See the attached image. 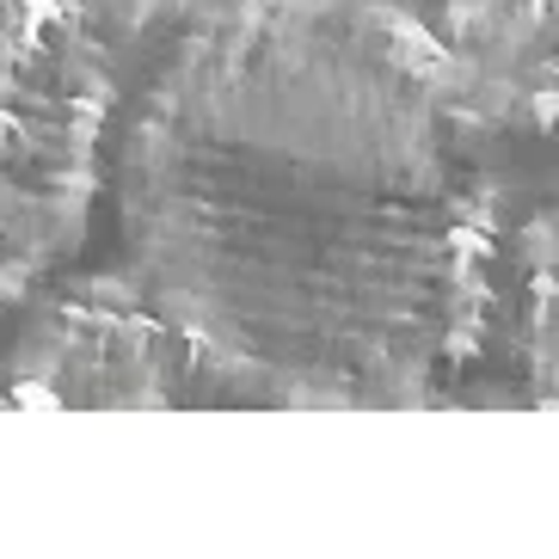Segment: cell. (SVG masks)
Segmentation results:
<instances>
[{"instance_id":"cell-1","label":"cell","mask_w":559,"mask_h":559,"mask_svg":"<svg viewBox=\"0 0 559 559\" xmlns=\"http://www.w3.org/2000/svg\"><path fill=\"white\" fill-rule=\"evenodd\" d=\"M406 0H215L123 130V259L210 400L412 412L498 308V191Z\"/></svg>"},{"instance_id":"cell-2","label":"cell","mask_w":559,"mask_h":559,"mask_svg":"<svg viewBox=\"0 0 559 559\" xmlns=\"http://www.w3.org/2000/svg\"><path fill=\"white\" fill-rule=\"evenodd\" d=\"M93 0H0V313L93 228L111 44Z\"/></svg>"},{"instance_id":"cell-3","label":"cell","mask_w":559,"mask_h":559,"mask_svg":"<svg viewBox=\"0 0 559 559\" xmlns=\"http://www.w3.org/2000/svg\"><path fill=\"white\" fill-rule=\"evenodd\" d=\"M0 381L13 406L50 412H166L210 400L179 326L135 271L68 283L19 338Z\"/></svg>"},{"instance_id":"cell-4","label":"cell","mask_w":559,"mask_h":559,"mask_svg":"<svg viewBox=\"0 0 559 559\" xmlns=\"http://www.w3.org/2000/svg\"><path fill=\"white\" fill-rule=\"evenodd\" d=\"M430 32L486 142L559 135V0H443Z\"/></svg>"},{"instance_id":"cell-5","label":"cell","mask_w":559,"mask_h":559,"mask_svg":"<svg viewBox=\"0 0 559 559\" xmlns=\"http://www.w3.org/2000/svg\"><path fill=\"white\" fill-rule=\"evenodd\" d=\"M516 362L523 394L559 406V179L516 234Z\"/></svg>"},{"instance_id":"cell-6","label":"cell","mask_w":559,"mask_h":559,"mask_svg":"<svg viewBox=\"0 0 559 559\" xmlns=\"http://www.w3.org/2000/svg\"><path fill=\"white\" fill-rule=\"evenodd\" d=\"M105 19V32H123V37H148L160 32V25H191V19H203L215 7V0H93Z\"/></svg>"},{"instance_id":"cell-7","label":"cell","mask_w":559,"mask_h":559,"mask_svg":"<svg viewBox=\"0 0 559 559\" xmlns=\"http://www.w3.org/2000/svg\"><path fill=\"white\" fill-rule=\"evenodd\" d=\"M0 406H13V394H7V381H0Z\"/></svg>"}]
</instances>
